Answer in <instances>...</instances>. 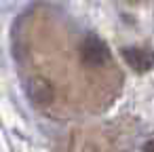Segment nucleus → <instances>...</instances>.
Returning a JSON list of instances; mask_svg holds the SVG:
<instances>
[{"instance_id":"3","label":"nucleus","mask_w":154,"mask_h":152,"mask_svg":"<svg viewBox=\"0 0 154 152\" xmlns=\"http://www.w3.org/2000/svg\"><path fill=\"white\" fill-rule=\"evenodd\" d=\"M122 57H125V61L135 70V72H139V74H143V72H150L152 68H154V55L150 53V51H146V49H125L122 51Z\"/></svg>"},{"instance_id":"4","label":"nucleus","mask_w":154,"mask_h":152,"mask_svg":"<svg viewBox=\"0 0 154 152\" xmlns=\"http://www.w3.org/2000/svg\"><path fill=\"white\" fill-rule=\"evenodd\" d=\"M143 152H154V139L146 141V146H143Z\"/></svg>"},{"instance_id":"1","label":"nucleus","mask_w":154,"mask_h":152,"mask_svg":"<svg viewBox=\"0 0 154 152\" xmlns=\"http://www.w3.org/2000/svg\"><path fill=\"white\" fill-rule=\"evenodd\" d=\"M78 55H80L82 66H87L91 70H99V68L110 64V51H108L106 42L99 36H95V34H87L80 40Z\"/></svg>"},{"instance_id":"2","label":"nucleus","mask_w":154,"mask_h":152,"mask_svg":"<svg viewBox=\"0 0 154 152\" xmlns=\"http://www.w3.org/2000/svg\"><path fill=\"white\" fill-rule=\"evenodd\" d=\"M30 99L45 108V106H51L53 99H55V91H53V85L45 78V76H34L30 80Z\"/></svg>"}]
</instances>
